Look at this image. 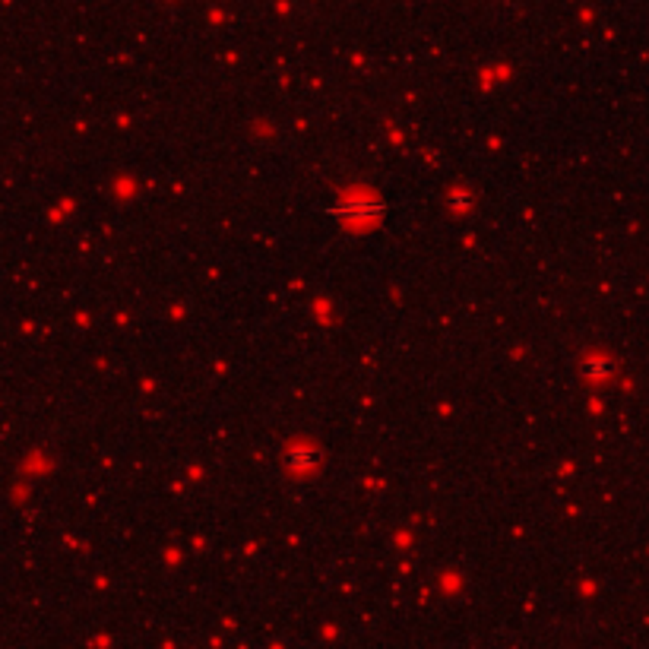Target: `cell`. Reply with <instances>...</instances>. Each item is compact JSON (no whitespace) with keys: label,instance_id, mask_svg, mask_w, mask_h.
Returning <instances> with one entry per match:
<instances>
[{"label":"cell","instance_id":"6da1fadb","mask_svg":"<svg viewBox=\"0 0 649 649\" xmlns=\"http://www.w3.org/2000/svg\"><path fill=\"white\" fill-rule=\"evenodd\" d=\"M374 212H380L374 200H345L339 206V216H349V219H371Z\"/></svg>","mask_w":649,"mask_h":649}]
</instances>
